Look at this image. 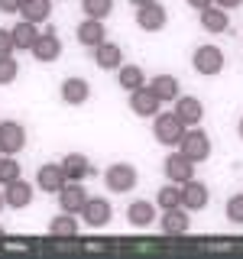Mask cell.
<instances>
[{
    "instance_id": "3957f363",
    "label": "cell",
    "mask_w": 243,
    "mask_h": 259,
    "mask_svg": "<svg viewBox=\"0 0 243 259\" xmlns=\"http://www.w3.org/2000/svg\"><path fill=\"white\" fill-rule=\"evenodd\" d=\"M140 182V175H136L133 165H127V162H117V165H110L107 172H104V185L113 191V194H127L133 191V185Z\"/></svg>"
},
{
    "instance_id": "e0dca14e",
    "label": "cell",
    "mask_w": 243,
    "mask_h": 259,
    "mask_svg": "<svg viewBox=\"0 0 243 259\" xmlns=\"http://www.w3.org/2000/svg\"><path fill=\"white\" fill-rule=\"evenodd\" d=\"M4 198H7V207H26L32 201V185L16 178V182L4 185Z\"/></svg>"
},
{
    "instance_id": "f35d334b",
    "label": "cell",
    "mask_w": 243,
    "mask_h": 259,
    "mask_svg": "<svg viewBox=\"0 0 243 259\" xmlns=\"http://www.w3.org/2000/svg\"><path fill=\"white\" fill-rule=\"evenodd\" d=\"M240 136H243V120H240Z\"/></svg>"
},
{
    "instance_id": "7a4b0ae2",
    "label": "cell",
    "mask_w": 243,
    "mask_h": 259,
    "mask_svg": "<svg viewBox=\"0 0 243 259\" xmlns=\"http://www.w3.org/2000/svg\"><path fill=\"white\" fill-rule=\"evenodd\" d=\"M178 152H185L194 165L198 162H205L208 156H211V140H208V133L205 130H194V126H188L185 130V136H182V143H178Z\"/></svg>"
},
{
    "instance_id": "7c38bea8",
    "label": "cell",
    "mask_w": 243,
    "mask_h": 259,
    "mask_svg": "<svg viewBox=\"0 0 243 259\" xmlns=\"http://www.w3.org/2000/svg\"><path fill=\"white\" fill-rule=\"evenodd\" d=\"M110 204H107V198H88V204L85 210H81V217H85V224L88 227H107L110 224Z\"/></svg>"
},
{
    "instance_id": "2e32d148",
    "label": "cell",
    "mask_w": 243,
    "mask_h": 259,
    "mask_svg": "<svg viewBox=\"0 0 243 259\" xmlns=\"http://www.w3.org/2000/svg\"><path fill=\"white\" fill-rule=\"evenodd\" d=\"M162 233H166V237H182V233H188V214H185V207H169L166 214H162Z\"/></svg>"
},
{
    "instance_id": "5b68a950",
    "label": "cell",
    "mask_w": 243,
    "mask_h": 259,
    "mask_svg": "<svg viewBox=\"0 0 243 259\" xmlns=\"http://www.w3.org/2000/svg\"><path fill=\"white\" fill-rule=\"evenodd\" d=\"M191 65L198 75H217L224 68V52L217 46H198L191 55Z\"/></svg>"
},
{
    "instance_id": "d590c367",
    "label": "cell",
    "mask_w": 243,
    "mask_h": 259,
    "mask_svg": "<svg viewBox=\"0 0 243 259\" xmlns=\"http://www.w3.org/2000/svg\"><path fill=\"white\" fill-rule=\"evenodd\" d=\"M214 4H217V7H224V10H233V7H240L243 0H214Z\"/></svg>"
},
{
    "instance_id": "30bf717a",
    "label": "cell",
    "mask_w": 243,
    "mask_h": 259,
    "mask_svg": "<svg viewBox=\"0 0 243 259\" xmlns=\"http://www.w3.org/2000/svg\"><path fill=\"white\" fill-rule=\"evenodd\" d=\"M175 117L182 120L185 126H198L201 123V117H205V107H201V101L198 97H191V94H178L175 97Z\"/></svg>"
},
{
    "instance_id": "52a82bcc",
    "label": "cell",
    "mask_w": 243,
    "mask_h": 259,
    "mask_svg": "<svg viewBox=\"0 0 243 259\" xmlns=\"http://www.w3.org/2000/svg\"><path fill=\"white\" fill-rule=\"evenodd\" d=\"M166 178L175 185H185L194 178V162L185 156V152H172V156L166 159Z\"/></svg>"
},
{
    "instance_id": "44dd1931",
    "label": "cell",
    "mask_w": 243,
    "mask_h": 259,
    "mask_svg": "<svg viewBox=\"0 0 243 259\" xmlns=\"http://www.w3.org/2000/svg\"><path fill=\"white\" fill-rule=\"evenodd\" d=\"M49 233H52L55 240H71V237H78V221H75V214L62 210L59 217H52V224H49Z\"/></svg>"
},
{
    "instance_id": "484cf974",
    "label": "cell",
    "mask_w": 243,
    "mask_h": 259,
    "mask_svg": "<svg viewBox=\"0 0 243 259\" xmlns=\"http://www.w3.org/2000/svg\"><path fill=\"white\" fill-rule=\"evenodd\" d=\"M10 32H13V42H16V49H32V46H36V39H39L36 23H29V20L16 23V26H13Z\"/></svg>"
},
{
    "instance_id": "4dcf8cb0",
    "label": "cell",
    "mask_w": 243,
    "mask_h": 259,
    "mask_svg": "<svg viewBox=\"0 0 243 259\" xmlns=\"http://www.w3.org/2000/svg\"><path fill=\"white\" fill-rule=\"evenodd\" d=\"M16 75H20L16 59H13V55H0V84H13Z\"/></svg>"
},
{
    "instance_id": "ba28073f",
    "label": "cell",
    "mask_w": 243,
    "mask_h": 259,
    "mask_svg": "<svg viewBox=\"0 0 243 259\" xmlns=\"http://www.w3.org/2000/svg\"><path fill=\"white\" fill-rule=\"evenodd\" d=\"M159 97L152 94V88H136V91H130V110L136 113V117H156L159 113Z\"/></svg>"
},
{
    "instance_id": "ab89813d",
    "label": "cell",
    "mask_w": 243,
    "mask_h": 259,
    "mask_svg": "<svg viewBox=\"0 0 243 259\" xmlns=\"http://www.w3.org/2000/svg\"><path fill=\"white\" fill-rule=\"evenodd\" d=\"M0 240H4V227H0Z\"/></svg>"
},
{
    "instance_id": "d6a6232c",
    "label": "cell",
    "mask_w": 243,
    "mask_h": 259,
    "mask_svg": "<svg viewBox=\"0 0 243 259\" xmlns=\"http://www.w3.org/2000/svg\"><path fill=\"white\" fill-rule=\"evenodd\" d=\"M13 49H16L13 32L10 29H0V55H13Z\"/></svg>"
},
{
    "instance_id": "74e56055",
    "label": "cell",
    "mask_w": 243,
    "mask_h": 259,
    "mask_svg": "<svg viewBox=\"0 0 243 259\" xmlns=\"http://www.w3.org/2000/svg\"><path fill=\"white\" fill-rule=\"evenodd\" d=\"M7 207V198H4V191H0V210H4Z\"/></svg>"
},
{
    "instance_id": "60d3db41",
    "label": "cell",
    "mask_w": 243,
    "mask_h": 259,
    "mask_svg": "<svg viewBox=\"0 0 243 259\" xmlns=\"http://www.w3.org/2000/svg\"><path fill=\"white\" fill-rule=\"evenodd\" d=\"M0 156H4V152H0Z\"/></svg>"
},
{
    "instance_id": "83f0119b",
    "label": "cell",
    "mask_w": 243,
    "mask_h": 259,
    "mask_svg": "<svg viewBox=\"0 0 243 259\" xmlns=\"http://www.w3.org/2000/svg\"><path fill=\"white\" fill-rule=\"evenodd\" d=\"M156 204H159L162 210L182 207V185H162L159 194H156Z\"/></svg>"
},
{
    "instance_id": "cb8c5ba5",
    "label": "cell",
    "mask_w": 243,
    "mask_h": 259,
    "mask_svg": "<svg viewBox=\"0 0 243 259\" xmlns=\"http://www.w3.org/2000/svg\"><path fill=\"white\" fill-rule=\"evenodd\" d=\"M201 26H205L208 32H224L227 26H230V20H227V10L224 7H208V10H201Z\"/></svg>"
},
{
    "instance_id": "8d00e7d4",
    "label": "cell",
    "mask_w": 243,
    "mask_h": 259,
    "mask_svg": "<svg viewBox=\"0 0 243 259\" xmlns=\"http://www.w3.org/2000/svg\"><path fill=\"white\" fill-rule=\"evenodd\" d=\"M133 7H146V4H152V0H130Z\"/></svg>"
},
{
    "instance_id": "ac0fdd59",
    "label": "cell",
    "mask_w": 243,
    "mask_h": 259,
    "mask_svg": "<svg viewBox=\"0 0 243 259\" xmlns=\"http://www.w3.org/2000/svg\"><path fill=\"white\" fill-rule=\"evenodd\" d=\"M182 207H188V210H201V207H208V188L201 182H185L182 185Z\"/></svg>"
},
{
    "instance_id": "4fadbf2b",
    "label": "cell",
    "mask_w": 243,
    "mask_h": 259,
    "mask_svg": "<svg viewBox=\"0 0 243 259\" xmlns=\"http://www.w3.org/2000/svg\"><path fill=\"white\" fill-rule=\"evenodd\" d=\"M29 52L36 55V62H55L62 55V39L49 29V32H43V36L36 39V46H32Z\"/></svg>"
},
{
    "instance_id": "4316f807",
    "label": "cell",
    "mask_w": 243,
    "mask_h": 259,
    "mask_svg": "<svg viewBox=\"0 0 243 259\" xmlns=\"http://www.w3.org/2000/svg\"><path fill=\"white\" fill-rule=\"evenodd\" d=\"M120 75H117V81H120V88H124V91H136V88H143V68L140 65H120Z\"/></svg>"
},
{
    "instance_id": "d6986e66",
    "label": "cell",
    "mask_w": 243,
    "mask_h": 259,
    "mask_svg": "<svg viewBox=\"0 0 243 259\" xmlns=\"http://www.w3.org/2000/svg\"><path fill=\"white\" fill-rule=\"evenodd\" d=\"M88 97H91V88H88V81L85 78H65L62 81V101L65 104H85Z\"/></svg>"
},
{
    "instance_id": "5bb4252c",
    "label": "cell",
    "mask_w": 243,
    "mask_h": 259,
    "mask_svg": "<svg viewBox=\"0 0 243 259\" xmlns=\"http://www.w3.org/2000/svg\"><path fill=\"white\" fill-rule=\"evenodd\" d=\"M78 42L81 46H88V49H94V46H101L104 39H107V29H104V23L101 20H91V16H85V23H78Z\"/></svg>"
},
{
    "instance_id": "f546056e",
    "label": "cell",
    "mask_w": 243,
    "mask_h": 259,
    "mask_svg": "<svg viewBox=\"0 0 243 259\" xmlns=\"http://www.w3.org/2000/svg\"><path fill=\"white\" fill-rule=\"evenodd\" d=\"M20 178V162L13 156H0V185H10Z\"/></svg>"
},
{
    "instance_id": "836d02e7",
    "label": "cell",
    "mask_w": 243,
    "mask_h": 259,
    "mask_svg": "<svg viewBox=\"0 0 243 259\" xmlns=\"http://www.w3.org/2000/svg\"><path fill=\"white\" fill-rule=\"evenodd\" d=\"M23 0H0V13H20Z\"/></svg>"
},
{
    "instance_id": "f1b7e54d",
    "label": "cell",
    "mask_w": 243,
    "mask_h": 259,
    "mask_svg": "<svg viewBox=\"0 0 243 259\" xmlns=\"http://www.w3.org/2000/svg\"><path fill=\"white\" fill-rule=\"evenodd\" d=\"M81 10L91 20H107L113 13V0H81Z\"/></svg>"
},
{
    "instance_id": "277c9868",
    "label": "cell",
    "mask_w": 243,
    "mask_h": 259,
    "mask_svg": "<svg viewBox=\"0 0 243 259\" xmlns=\"http://www.w3.org/2000/svg\"><path fill=\"white\" fill-rule=\"evenodd\" d=\"M65 185H68V175H65L62 162H46V165L36 172V188L46 191V194H59Z\"/></svg>"
},
{
    "instance_id": "8fae6325",
    "label": "cell",
    "mask_w": 243,
    "mask_h": 259,
    "mask_svg": "<svg viewBox=\"0 0 243 259\" xmlns=\"http://www.w3.org/2000/svg\"><path fill=\"white\" fill-rule=\"evenodd\" d=\"M59 204L62 210H68V214H81L88 204V191L81 188V182H68L65 188L59 191Z\"/></svg>"
},
{
    "instance_id": "d4e9b609",
    "label": "cell",
    "mask_w": 243,
    "mask_h": 259,
    "mask_svg": "<svg viewBox=\"0 0 243 259\" xmlns=\"http://www.w3.org/2000/svg\"><path fill=\"white\" fill-rule=\"evenodd\" d=\"M149 88H152V94H156L159 101H175L178 97V78H172V75H156Z\"/></svg>"
},
{
    "instance_id": "6da1fadb",
    "label": "cell",
    "mask_w": 243,
    "mask_h": 259,
    "mask_svg": "<svg viewBox=\"0 0 243 259\" xmlns=\"http://www.w3.org/2000/svg\"><path fill=\"white\" fill-rule=\"evenodd\" d=\"M185 126L182 120L175 117V113H156L152 117V136H156V143H162V146H178L182 143V136H185Z\"/></svg>"
},
{
    "instance_id": "8992f818",
    "label": "cell",
    "mask_w": 243,
    "mask_h": 259,
    "mask_svg": "<svg viewBox=\"0 0 243 259\" xmlns=\"http://www.w3.org/2000/svg\"><path fill=\"white\" fill-rule=\"evenodd\" d=\"M166 20H169V13H166V7L162 4H146V7H136V26L146 29V32H159L162 26H166Z\"/></svg>"
},
{
    "instance_id": "ffe728a7",
    "label": "cell",
    "mask_w": 243,
    "mask_h": 259,
    "mask_svg": "<svg viewBox=\"0 0 243 259\" xmlns=\"http://www.w3.org/2000/svg\"><path fill=\"white\" fill-rule=\"evenodd\" d=\"M62 168L68 175V182H81V178L91 175V162H88V156H81V152H68L62 159Z\"/></svg>"
},
{
    "instance_id": "9c48e42d",
    "label": "cell",
    "mask_w": 243,
    "mask_h": 259,
    "mask_svg": "<svg viewBox=\"0 0 243 259\" xmlns=\"http://www.w3.org/2000/svg\"><path fill=\"white\" fill-rule=\"evenodd\" d=\"M23 146H26V130L20 123H13V120L0 123V152H4V156H13Z\"/></svg>"
},
{
    "instance_id": "9a60e30c",
    "label": "cell",
    "mask_w": 243,
    "mask_h": 259,
    "mask_svg": "<svg viewBox=\"0 0 243 259\" xmlns=\"http://www.w3.org/2000/svg\"><path fill=\"white\" fill-rule=\"evenodd\" d=\"M94 62H97V68L113 71V68L124 65V52H120L117 42H107V39H104L101 46H94Z\"/></svg>"
},
{
    "instance_id": "7402d4cb",
    "label": "cell",
    "mask_w": 243,
    "mask_h": 259,
    "mask_svg": "<svg viewBox=\"0 0 243 259\" xmlns=\"http://www.w3.org/2000/svg\"><path fill=\"white\" fill-rule=\"evenodd\" d=\"M127 221L133 224V227H149L152 221H156V207L149 204V201H133V204L127 207Z\"/></svg>"
},
{
    "instance_id": "e575fe53",
    "label": "cell",
    "mask_w": 243,
    "mask_h": 259,
    "mask_svg": "<svg viewBox=\"0 0 243 259\" xmlns=\"http://www.w3.org/2000/svg\"><path fill=\"white\" fill-rule=\"evenodd\" d=\"M191 10H208V7H214V0H188Z\"/></svg>"
},
{
    "instance_id": "1f68e13d",
    "label": "cell",
    "mask_w": 243,
    "mask_h": 259,
    "mask_svg": "<svg viewBox=\"0 0 243 259\" xmlns=\"http://www.w3.org/2000/svg\"><path fill=\"white\" fill-rule=\"evenodd\" d=\"M227 221L243 227V194H233V198L227 201Z\"/></svg>"
},
{
    "instance_id": "603a6c76",
    "label": "cell",
    "mask_w": 243,
    "mask_h": 259,
    "mask_svg": "<svg viewBox=\"0 0 243 259\" xmlns=\"http://www.w3.org/2000/svg\"><path fill=\"white\" fill-rule=\"evenodd\" d=\"M20 13H23V20H29V23H46L49 13H52V0H23Z\"/></svg>"
}]
</instances>
